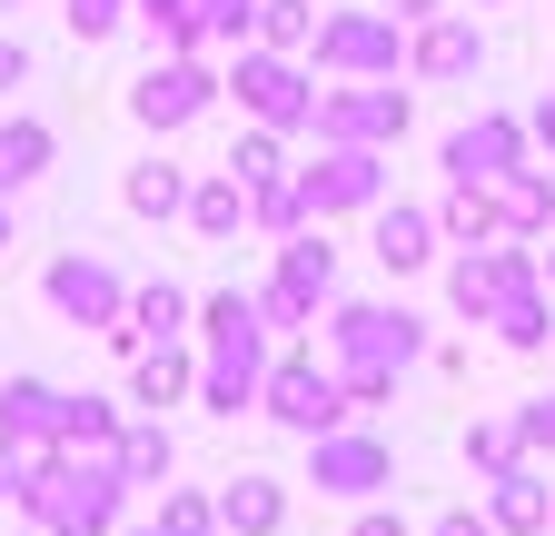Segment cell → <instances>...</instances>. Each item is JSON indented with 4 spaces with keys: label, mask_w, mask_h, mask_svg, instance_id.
Instances as JSON below:
<instances>
[{
    "label": "cell",
    "mask_w": 555,
    "mask_h": 536,
    "mask_svg": "<svg viewBox=\"0 0 555 536\" xmlns=\"http://www.w3.org/2000/svg\"><path fill=\"white\" fill-rule=\"evenodd\" d=\"M258 397H268V418H278V427H298V437H327V427L347 418V387H337V378H318L308 358H288Z\"/></svg>",
    "instance_id": "6da1fadb"
},
{
    "label": "cell",
    "mask_w": 555,
    "mask_h": 536,
    "mask_svg": "<svg viewBox=\"0 0 555 536\" xmlns=\"http://www.w3.org/2000/svg\"><path fill=\"white\" fill-rule=\"evenodd\" d=\"M506 169H526V129H516L506 110H486V119H466L456 140H447V179H476V189H496Z\"/></svg>",
    "instance_id": "7a4b0ae2"
},
{
    "label": "cell",
    "mask_w": 555,
    "mask_h": 536,
    "mask_svg": "<svg viewBox=\"0 0 555 536\" xmlns=\"http://www.w3.org/2000/svg\"><path fill=\"white\" fill-rule=\"evenodd\" d=\"M516 279H535V258H526V248H476V258H456V268H447V298L486 328V308H496Z\"/></svg>",
    "instance_id": "3957f363"
},
{
    "label": "cell",
    "mask_w": 555,
    "mask_h": 536,
    "mask_svg": "<svg viewBox=\"0 0 555 536\" xmlns=\"http://www.w3.org/2000/svg\"><path fill=\"white\" fill-rule=\"evenodd\" d=\"M50 308H60V318H80V328H119L129 298H119V279H109L100 258H60V268H50Z\"/></svg>",
    "instance_id": "277c9868"
},
{
    "label": "cell",
    "mask_w": 555,
    "mask_h": 536,
    "mask_svg": "<svg viewBox=\"0 0 555 536\" xmlns=\"http://www.w3.org/2000/svg\"><path fill=\"white\" fill-rule=\"evenodd\" d=\"M208 90H219V80H208V71H189V60H169V71H150V80H139V119H150V129H179V119H198L208 110Z\"/></svg>",
    "instance_id": "5b68a950"
},
{
    "label": "cell",
    "mask_w": 555,
    "mask_h": 536,
    "mask_svg": "<svg viewBox=\"0 0 555 536\" xmlns=\"http://www.w3.org/2000/svg\"><path fill=\"white\" fill-rule=\"evenodd\" d=\"M258 119H278V129H288V119H318V100L298 90V71H288V60H238V80H229Z\"/></svg>",
    "instance_id": "8992f818"
},
{
    "label": "cell",
    "mask_w": 555,
    "mask_h": 536,
    "mask_svg": "<svg viewBox=\"0 0 555 536\" xmlns=\"http://www.w3.org/2000/svg\"><path fill=\"white\" fill-rule=\"evenodd\" d=\"M486 328H496L506 348H526V358H535V348L555 339V289H545V279H516L496 308H486Z\"/></svg>",
    "instance_id": "52a82bcc"
},
{
    "label": "cell",
    "mask_w": 555,
    "mask_h": 536,
    "mask_svg": "<svg viewBox=\"0 0 555 536\" xmlns=\"http://www.w3.org/2000/svg\"><path fill=\"white\" fill-rule=\"evenodd\" d=\"M377 477H387V447H377V437H337V427L318 437V487H337V497H367Z\"/></svg>",
    "instance_id": "ba28073f"
},
{
    "label": "cell",
    "mask_w": 555,
    "mask_h": 536,
    "mask_svg": "<svg viewBox=\"0 0 555 536\" xmlns=\"http://www.w3.org/2000/svg\"><path fill=\"white\" fill-rule=\"evenodd\" d=\"M298 189H308V209H358V199H377V159H367V150H337V159L308 169Z\"/></svg>",
    "instance_id": "9c48e42d"
},
{
    "label": "cell",
    "mask_w": 555,
    "mask_h": 536,
    "mask_svg": "<svg viewBox=\"0 0 555 536\" xmlns=\"http://www.w3.org/2000/svg\"><path fill=\"white\" fill-rule=\"evenodd\" d=\"M427 258H437V219L377 209V268H387V279H406V268H427Z\"/></svg>",
    "instance_id": "30bf717a"
},
{
    "label": "cell",
    "mask_w": 555,
    "mask_h": 536,
    "mask_svg": "<svg viewBox=\"0 0 555 536\" xmlns=\"http://www.w3.org/2000/svg\"><path fill=\"white\" fill-rule=\"evenodd\" d=\"M179 318H189L179 289H129V308H119L109 339H119V348H150V339H179Z\"/></svg>",
    "instance_id": "8fae6325"
},
{
    "label": "cell",
    "mask_w": 555,
    "mask_h": 536,
    "mask_svg": "<svg viewBox=\"0 0 555 536\" xmlns=\"http://www.w3.org/2000/svg\"><path fill=\"white\" fill-rule=\"evenodd\" d=\"M318 129H337V140H397L406 129V100H318Z\"/></svg>",
    "instance_id": "7c38bea8"
},
{
    "label": "cell",
    "mask_w": 555,
    "mask_h": 536,
    "mask_svg": "<svg viewBox=\"0 0 555 536\" xmlns=\"http://www.w3.org/2000/svg\"><path fill=\"white\" fill-rule=\"evenodd\" d=\"M60 408L69 397H50L40 378H11L0 387V437H60Z\"/></svg>",
    "instance_id": "4fadbf2b"
},
{
    "label": "cell",
    "mask_w": 555,
    "mask_h": 536,
    "mask_svg": "<svg viewBox=\"0 0 555 536\" xmlns=\"http://www.w3.org/2000/svg\"><path fill=\"white\" fill-rule=\"evenodd\" d=\"M545 516H555L545 477H535V467H506V477H496V536H535Z\"/></svg>",
    "instance_id": "5bb4252c"
},
{
    "label": "cell",
    "mask_w": 555,
    "mask_h": 536,
    "mask_svg": "<svg viewBox=\"0 0 555 536\" xmlns=\"http://www.w3.org/2000/svg\"><path fill=\"white\" fill-rule=\"evenodd\" d=\"M278 516H288L278 477H229V497H219V526H229V536H268Z\"/></svg>",
    "instance_id": "9a60e30c"
},
{
    "label": "cell",
    "mask_w": 555,
    "mask_h": 536,
    "mask_svg": "<svg viewBox=\"0 0 555 536\" xmlns=\"http://www.w3.org/2000/svg\"><path fill=\"white\" fill-rule=\"evenodd\" d=\"M476 60H486V40H476V21H437L427 40H416V71H427V80H466V71H476Z\"/></svg>",
    "instance_id": "2e32d148"
},
{
    "label": "cell",
    "mask_w": 555,
    "mask_h": 536,
    "mask_svg": "<svg viewBox=\"0 0 555 536\" xmlns=\"http://www.w3.org/2000/svg\"><path fill=\"white\" fill-rule=\"evenodd\" d=\"M496 189H506V199H496V219H506V229H516V239H526V229H545V219H555V179H545V169H506V179H496Z\"/></svg>",
    "instance_id": "e0dca14e"
},
{
    "label": "cell",
    "mask_w": 555,
    "mask_h": 536,
    "mask_svg": "<svg viewBox=\"0 0 555 536\" xmlns=\"http://www.w3.org/2000/svg\"><path fill=\"white\" fill-rule=\"evenodd\" d=\"M50 150H60V140H50L40 119H11V129H0V189H30V179L50 169Z\"/></svg>",
    "instance_id": "ac0fdd59"
},
{
    "label": "cell",
    "mask_w": 555,
    "mask_h": 536,
    "mask_svg": "<svg viewBox=\"0 0 555 536\" xmlns=\"http://www.w3.org/2000/svg\"><path fill=\"white\" fill-rule=\"evenodd\" d=\"M318 50L347 60V71H377V60H397V30L387 21H337V30H318Z\"/></svg>",
    "instance_id": "d6986e66"
},
{
    "label": "cell",
    "mask_w": 555,
    "mask_h": 536,
    "mask_svg": "<svg viewBox=\"0 0 555 536\" xmlns=\"http://www.w3.org/2000/svg\"><path fill=\"white\" fill-rule=\"evenodd\" d=\"M60 447L69 457H109L119 447V418L100 408V397H69V408H60Z\"/></svg>",
    "instance_id": "ffe728a7"
},
{
    "label": "cell",
    "mask_w": 555,
    "mask_h": 536,
    "mask_svg": "<svg viewBox=\"0 0 555 536\" xmlns=\"http://www.w3.org/2000/svg\"><path fill=\"white\" fill-rule=\"evenodd\" d=\"M437 229H447V239H496L506 219H496V199H486L476 179H456V199H447V209H437Z\"/></svg>",
    "instance_id": "44dd1931"
},
{
    "label": "cell",
    "mask_w": 555,
    "mask_h": 536,
    "mask_svg": "<svg viewBox=\"0 0 555 536\" xmlns=\"http://www.w3.org/2000/svg\"><path fill=\"white\" fill-rule=\"evenodd\" d=\"M466 457L486 467V477H506V467H526V427L516 418H486V427H466Z\"/></svg>",
    "instance_id": "7402d4cb"
},
{
    "label": "cell",
    "mask_w": 555,
    "mask_h": 536,
    "mask_svg": "<svg viewBox=\"0 0 555 536\" xmlns=\"http://www.w3.org/2000/svg\"><path fill=\"white\" fill-rule=\"evenodd\" d=\"M189 219H198V239H229V229L248 219V189H238V179H208V189L189 199Z\"/></svg>",
    "instance_id": "603a6c76"
},
{
    "label": "cell",
    "mask_w": 555,
    "mask_h": 536,
    "mask_svg": "<svg viewBox=\"0 0 555 536\" xmlns=\"http://www.w3.org/2000/svg\"><path fill=\"white\" fill-rule=\"evenodd\" d=\"M179 387H189V348H169V339H159L150 358H139V408H169Z\"/></svg>",
    "instance_id": "cb8c5ba5"
},
{
    "label": "cell",
    "mask_w": 555,
    "mask_h": 536,
    "mask_svg": "<svg viewBox=\"0 0 555 536\" xmlns=\"http://www.w3.org/2000/svg\"><path fill=\"white\" fill-rule=\"evenodd\" d=\"M150 477H169V437L159 427H129L119 437V487H150Z\"/></svg>",
    "instance_id": "d4e9b609"
},
{
    "label": "cell",
    "mask_w": 555,
    "mask_h": 536,
    "mask_svg": "<svg viewBox=\"0 0 555 536\" xmlns=\"http://www.w3.org/2000/svg\"><path fill=\"white\" fill-rule=\"evenodd\" d=\"M179 199H189V179H179V169H159V159H150V169H129V209H139V219H169Z\"/></svg>",
    "instance_id": "484cf974"
},
{
    "label": "cell",
    "mask_w": 555,
    "mask_h": 536,
    "mask_svg": "<svg viewBox=\"0 0 555 536\" xmlns=\"http://www.w3.org/2000/svg\"><path fill=\"white\" fill-rule=\"evenodd\" d=\"M258 30H268V50H298L318 30V11H308V0H258Z\"/></svg>",
    "instance_id": "4316f807"
},
{
    "label": "cell",
    "mask_w": 555,
    "mask_h": 536,
    "mask_svg": "<svg viewBox=\"0 0 555 536\" xmlns=\"http://www.w3.org/2000/svg\"><path fill=\"white\" fill-rule=\"evenodd\" d=\"M278 279H288V289H308V298H318V289L337 279V258H327V239H298V248H288V268H278Z\"/></svg>",
    "instance_id": "83f0119b"
},
{
    "label": "cell",
    "mask_w": 555,
    "mask_h": 536,
    "mask_svg": "<svg viewBox=\"0 0 555 536\" xmlns=\"http://www.w3.org/2000/svg\"><path fill=\"white\" fill-rule=\"evenodd\" d=\"M30 497V457H21V437H0V507H21Z\"/></svg>",
    "instance_id": "f1b7e54d"
},
{
    "label": "cell",
    "mask_w": 555,
    "mask_h": 536,
    "mask_svg": "<svg viewBox=\"0 0 555 536\" xmlns=\"http://www.w3.org/2000/svg\"><path fill=\"white\" fill-rule=\"evenodd\" d=\"M69 30H80V40H100V30H119V0H69Z\"/></svg>",
    "instance_id": "f546056e"
},
{
    "label": "cell",
    "mask_w": 555,
    "mask_h": 536,
    "mask_svg": "<svg viewBox=\"0 0 555 536\" xmlns=\"http://www.w3.org/2000/svg\"><path fill=\"white\" fill-rule=\"evenodd\" d=\"M516 427H526V447H555V397H526Z\"/></svg>",
    "instance_id": "4dcf8cb0"
},
{
    "label": "cell",
    "mask_w": 555,
    "mask_h": 536,
    "mask_svg": "<svg viewBox=\"0 0 555 536\" xmlns=\"http://www.w3.org/2000/svg\"><path fill=\"white\" fill-rule=\"evenodd\" d=\"M427 536H496V516H466V507H456V516H437Z\"/></svg>",
    "instance_id": "1f68e13d"
},
{
    "label": "cell",
    "mask_w": 555,
    "mask_h": 536,
    "mask_svg": "<svg viewBox=\"0 0 555 536\" xmlns=\"http://www.w3.org/2000/svg\"><path fill=\"white\" fill-rule=\"evenodd\" d=\"M21 80H30V50H21V40H0V90H21Z\"/></svg>",
    "instance_id": "d6a6232c"
},
{
    "label": "cell",
    "mask_w": 555,
    "mask_h": 536,
    "mask_svg": "<svg viewBox=\"0 0 555 536\" xmlns=\"http://www.w3.org/2000/svg\"><path fill=\"white\" fill-rule=\"evenodd\" d=\"M387 11H397V21H437V0H387Z\"/></svg>",
    "instance_id": "836d02e7"
},
{
    "label": "cell",
    "mask_w": 555,
    "mask_h": 536,
    "mask_svg": "<svg viewBox=\"0 0 555 536\" xmlns=\"http://www.w3.org/2000/svg\"><path fill=\"white\" fill-rule=\"evenodd\" d=\"M358 536H406V526L397 516H358Z\"/></svg>",
    "instance_id": "e575fe53"
},
{
    "label": "cell",
    "mask_w": 555,
    "mask_h": 536,
    "mask_svg": "<svg viewBox=\"0 0 555 536\" xmlns=\"http://www.w3.org/2000/svg\"><path fill=\"white\" fill-rule=\"evenodd\" d=\"M535 279H545V289H555V248H545V258H535Z\"/></svg>",
    "instance_id": "d590c367"
},
{
    "label": "cell",
    "mask_w": 555,
    "mask_h": 536,
    "mask_svg": "<svg viewBox=\"0 0 555 536\" xmlns=\"http://www.w3.org/2000/svg\"><path fill=\"white\" fill-rule=\"evenodd\" d=\"M535 129H545V140H555V100H545V110H535Z\"/></svg>",
    "instance_id": "8d00e7d4"
},
{
    "label": "cell",
    "mask_w": 555,
    "mask_h": 536,
    "mask_svg": "<svg viewBox=\"0 0 555 536\" xmlns=\"http://www.w3.org/2000/svg\"><path fill=\"white\" fill-rule=\"evenodd\" d=\"M0 248H11V209H0Z\"/></svg>",
    "instance_id": "74e56055"
},
{
    "label": "cell",
    "mask_w": 555,
    "mask_h": 536,
    "mask_svg": "<svg viewBox=\"0 0 555 536\" xmlns=\"http://www.w3.org/2000/svg\"><path fill=\"white\" fill-rule=\"evenodd\" d=\"M129 536H169V526H129Z\"/></svg>",
    "instance_id": "f35d334b"
},
{
    "label": "cell",
    "mask_w": 555,
    "mask_h": 536,
    "mask_svg": "<svg viewBox=\"0 0 555 536\" xmlns=\"http://www.w3.org/2000/svg\"><path fill=\"white\" fill-rule=\"evenodd\" d=\"M30 536H50V526H30Z\"/></svg>",
    "instance_id": "ab89813d"
}]
</instances>
